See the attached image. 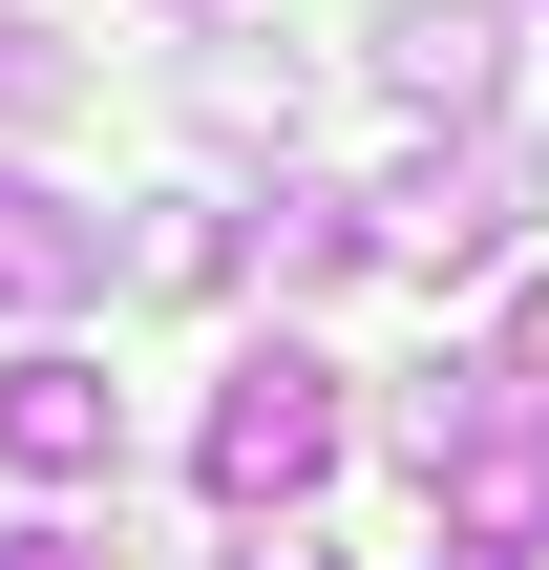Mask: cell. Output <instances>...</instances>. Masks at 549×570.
<instances>
[{
    "instance_id": "1",
    "label": "cell",
    "mask_w": 549,
    "mask_h": 570,
    "mask_svg": "<svg viewBox=\"0 0 549 570\" xmlns=\"http://www.w3.org/2000/svg\"><path fill=\"white\" fill-rule=\"evenodd\" d=\"M339 444H360L339 360H317V338H254V360L212 381V423H190V487H212L233 529H296V508L339 487Z\"/></svg>"
},
{
    "instance_id": "2",
    "label": "cell",
    "mask_w": 549,
    "mask_h": 570,
    "mask_svg": "<svg viewBox=\"0 0 549 570\" xmlns=\"http://www.w3.org/2000/svg\"><path fill=\"white\" fill-rule=\"evenodd\" d=\"M360 212H381V254H402V275H487V254L549 212V148H529V127H487V148H402Z\"/></svg>"
},
{
    "instance_id": "3",
    "label": "cell",
    "mask_w": 549,
    "mask_h": 570,
    "mask_svg": "<svg viewBox=\"0 0 549 570\" xmlns=\"http://www.w3.org/2000/svg\"><path fill=\"white\" fill-rule=\"evenodd\" d=\"M381 85L423 106V148H444V127L487 148V127H508V0H381Z\"/></svg>"
},
{
    "instance_id": "4",
    "label": "cell",
    "mask_w": 549,
    "mask_h": 570,
    "mask_svg": "<svg viewBox=\"0 0 549 570\" xmlns=\"http://www.w3.org/2000/svg\"><path fill=\"white\" fill-rule=\"evenodd\" d=\"M0 465H21V487H106V465H127V402H106V360L21 338V360H0Z\"/></svg>"
},
{
    "instance_id": "5",
    "label": "cell",
    "mask_w": 549,
    "mask_h": 570,
    "mask_svg": "<svg viewBox=\"0 0 549 570\" xmlns=\"http://www.w3.org/2000/svg\"><path fill=\"white\" fill-rule=\"evenodd\" d=\"M233 254H254L275 296H339V275L381 254V212H360V190H317V169H275V190H233Z\"/></svg>"
},
{
    "instance_id": "6",
    "label": "cell",
    "mask_w": 549,
    "mask_h": 570,
    "mask_svg": "<svg viewBox=\"0 0 549 570\" xmlns=\"http://www.w3.org/2000/svg\"><path fill=\"white\" fill-rule=\"evenodd\" d=\"M63 296H106V212L42 190V169H0V317H63Z\"/></svg>"
},
{
    "instance_id": "7",
    "label": "cell",
    "mask_w": 549,
    "mask_h": 570,
    "mask_svg": "<svg viewBox=\"0 0 549 570\" xmlns=\"http://www.w3.org/2000/svg\"><path fill=\"white\" fill-rule=\"evenodd\" d=\"M508 423H529V402H508V360H423V381H402V402H381V444H402V465H423V487H465V465H487V444H508Z\"/></svg>"
},
{
    "instance_id": "8",
    "label": "cell",
    "mask_w": 549,
    "mask_h": 570,
    "mask_svg": "<svg viewBox=\"0 0 549 570\" xmlns=\"http://www.w3.org/2000/svg\"><path fill=\"white\" fill-rule=\"evenodd\" d=\"M106 275H127V296H212V275H233V190H148V212L106 233Z\"/></svg>"
},
{
    "instance_id": "9",
    "label": "cell",
    "mask_w": 549,
    "mask_h": 570,
    "mask_svg": "<svg viewBox=\"0 0 549 570\" xmlns=\"http://www.w3.org/2000/svg\"><path fill=\"white\" fill-rule=\"evenodd\" d=\"M63 85H85V63H63V42H42V21H0V127H42V106H63Z\"/></svg>"
},
{
    "instance_id": "10",
    "label": "cell",
    "mask_w": 549,
    "mask_h": 570,
    "mask_svg": "<svg viewBox=\"0 0 549 570\" xmlns=\"http://www.w3.org/2000/svg\"><path fill=\"white\" fill-rule=\"evenodd\" d=\"M487 360H508V402H529V423H549V275H529V296H508V338H487Z\"/></svg>"
},
{
    "instance_id": "11",
    "label": "cell",
    "mask_w": 549,
    "mask_h": 570,
    "mask_svg": "<svg viewBox=\"0 0 549 570\" xmlns=\"http://www.w3.org/2000/svg\"><path fill=\"white\" fill-rule=\"evenodd\" d=\"M0 570H127L106 529H0Z\"/></svg>"
},
{
    "instance_id": "12",
    "label": "cell",
    "mask_w": 549,
    "mask_h": 570,
    "mask_svg": "<svg viewBox=\"0 0 549 570\" xmlns=\"http://www.w3.org/2000/svg\"><path fill=\"white\" fill-rule=\"evenodd\" d=\"M233 570H339V550H317V529H233Z\"/></svg>"
}]
</instances>
